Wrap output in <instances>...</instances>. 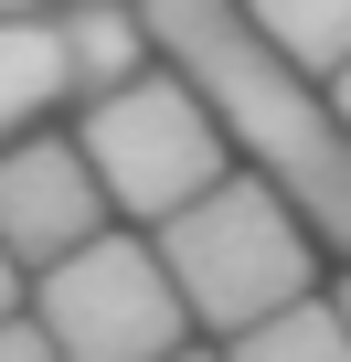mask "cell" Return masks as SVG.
Segmentation results:
<instances>
[{
	"label": "cell",
	"mask_w": 351,
	"mask_h": 362,
	"mask_svg": "<svg viewBox=\"0 0 351 362\" xmlns=\"http://www.w3.org/2000/svg\"><path fill=\"white\" fill-rule=\"evenodd\" d=\"M85 235H107V181H96V160L75 139H0V245L43 277Z\"/></svg>",
	"instance_id": "obj_5"
},
{
	"label": "cell",
	"mask_w": 351,
	"mask_h": 362,
	"mask_svg": "<svg viewBox=\"0 0 351 362\" xmlns=\"http://www.w3.org/2000/svg\"><path fill=\"white\" fill-rule=\"evenodd\" d=\"M224 362H351V320L330 298H287V309L224 330Z\"/></svg>",
	"instance_id": "obj_8"
},
{
	"label": "cell",
	"mask_w": 351,
	"mask_h": 362,
	"mask_svg": "<svg viewBox=\"0 0 351 362\" xmlns=\"http://www.w3.org/2000/svg\"><path fill=\"white\" fill-rule=\"evenodd\" d=\"M160 362H224V351H192V341H182V351H160Z\"/></svg>",
	"instance_id": "obj_13"
},
{
	"label": "cell",
	"mask_w": 351,
	"mask_h": 362,
	"mask_svg": "<svg viewBox=\"0 0 351 362\" xmlns=\"http://www.w3.org/2000/svg\"><path fill=\"white\" fill-rule=\"evenodd\" d=\"M245 22L277 54H298L309 75H340L351 64V0H245Z\"/></svg>",
	"instance_id": "obj_9"
},
{
	"label": "cell",
	"mask_w": 351,
	"mask_h": 362,
	"mask_svg": "<svg viewBox=\"0 0 351 362\" xmlns=\"http://www.w3.org/2000/svg\"><path fill=\"white\" fill-rule=\"evenodd\" d=\"M32 320L64 341V362H160L192 341V309L170 288L160 245H128V235H85L75 256H54Z\"/></svg>",
	"instance_id": "obj_4"
},
{
	"label": "cell",
	"mask_w": 351,
	"mask_h": 362,
	"mask_svg": "<svg viewBox=\"0 0 351 362\" xmlns=\"http://www.w3.org/2000/svg\"><path fill=\"white\" fill-rule=\"evenodd\" d=\"M54 11V43H64V75H75V96H107V86H128V75H149V11L138 0H43Z\"/></svg>",
	"instance_id": "obj_6"
},
{
	"label": "cell",
	"mask_w": 351,
	"mask_h": 362,
	"mask_svg": "<svg viewBox=\"0 0 351 362\" xmlns=\"http://www.w3.org/2000/svg\"><path fill=\"white\" fill-rule=\"evenodd\" d=\"M75 149L96 160L107 203H117V214H138V224L182 214L192 192H213V181L234 170V139H224V117L203 107V86H192V75H128V86L85 96Z\"/></svg>",
	"instance_id": "obj_3"
},
{
	"label": "cell",
	"mask_w": 351,
	"mask_h": 362,
	"mask_svg": "<svg viewBox=\"0 0 351 362\" xmlns=\"http://www.w3.org/2000/svg\"><path fill=\"white\" fill-rule=\"evenodd\" d=\"M11 309H22V256L0 245V320H11Z\"/></svg>",
	"instance_id": "obj_11"
},
{
	"label": "cell",
	"mask_w": 351,
	"mask_h": 362,
	"mask_svg": "<svg viewBox=\"0 0 351 362\" xmlns=\"http://www.w3.org/2000/svg\"><path fill=\"white\" fill-rule=\"evenodd\" d=\"M0 362H64V341H54L43 320H22V309H11V320H0Z\"/></svg>",
	"instance_id": "obj_10"
},
{
	"label": "cell",
	"mask_w": 351,
	"mask_h": 362,
	"mask_svg": "<svg viewBox=\"0 0 351 362\" xmlns=\"http://www.w3.org/2000/svg\"><path fill=\"white\" fill-rule=\"evenodd\" d=\"M138 11H149V43L170 54V75H192L203 107L224 117L234 160H256L309 214V235L351 256V128L330 107V75L277 54L245 22V0H138Z\"/></svg>",
	"instance_id": "obj_1"
},
{
	"label": "cell",
	"mask_w": 351,
	"mask_h": 362,
	"mask_svg": "<svg viewBox=\"0 0 351 362\" xmlns=\"http://www.w3.org/2000/svg\"><path fill=\"white\" fill-rule=\"evenodd\" d=\"M54 96H75L64 43H54V11H0V139H22Z\"/></svg>",
	"instance_id": "obj_7"
},
{
	"label": "cell",
	"mask_w": 351,
	"mask_h": 362,
	"mask_svg": "<svg viewBox=\"0 0 351 362\" xmlns=\"http://www.w3.org/2000/svg\"><path fill=\"white\" fill-rule=\"evenodd\" d=\"M330 107H340V128H351V64H340V75H330Z\"/></svg>",
	"instance_id": "obj_12"
},
{
	"label": "cell",
	"mask_w": 351,
	"mask_h": 362,
	"mask_svg": "<svg viewBox=\"0 0 351 362\" xmlns=\"http://www.w3.org/2000/svg\"><path fill=\"white\" fill-rule=\"evenodd\" d=\"M330 309H340V320H351V277H340V298H330Z\"/></svg>",
	"instance_id": "obj_14"
},
{
	"label": "cell",
	"mask_w": 351,
	"mask_h": 362,
	"mask_svg": "<svg viewBox=\"0 0 351 362\" xmlns=\"http://www.w3.org/2000/svg\"><path fill=\"white\" fill-rule=\"evenodd\" d=\"M160 267H170V288H182V309L203 330H245V320L309 298L319 256H309V214L266 170H224L213 192L160 214Z\"/></svg>",
	"instance_id": "obj_2"
},
{
	"label": "cell",
	"mask_w": 351,
	"mask_h": 362,
	"mask_svg": "<svg viewBox=\"0 0 351 362\" xmlns=\"http://www.w3.org/2000/svg\"><path fill=\"white\" fill-rule=\"evenodd\" d=\"M0 11H43V0H0Z\"/></svg>",
	"instance_id": "obj_15"
}]
</instances>
